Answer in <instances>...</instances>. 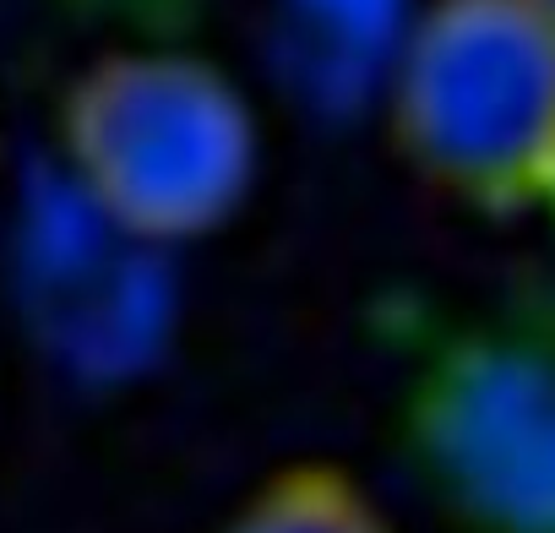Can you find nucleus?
Wrapping results in <instances>:
<instances>
[{
    "instance_id": "0eeeda50",
    "label": "nucleus",
    "mask_w": 555,
    "mask_h": 533,
    "mask_svg": "<svg viewBox=\"0 0 555 533\" xmlns=\"http://www.w3.org/2000/svg\"><path fill=\"white\" fill-rule=\"evenodd\" d=\"M55 6L115 39H185L212 0H55Z\"/></svg>"
},
{
    "instance_id": "7ed1b4c3",
    "label": "nucleus",
    "mask_w": 555,
    "mask_h": 533,
    "mask_svg": "<svg viewBox=\"0 0 555 533\" xmlns=\"http://www.w3.org/2000/svg\"><path fill=\"white\" fill-rule=\"evenodd\" d=\"M376 104L430 191L528 207L555 147V34L528 0H420Z\"/></svg>"
},
{
    "instance_id": "423d86ee",
    "label": "nucleus",
    "mask_w": 555,
    "mask_h": 533,
    "mask_svg": "<svg viewBox=\"0 0 555 533\" xmlns=\"http://www.w3.org/2000/svg\"><path fill=\"white\" fill-rule=\"evenodd\" d=\"M223 533H398L360 473L327 457H300L250 484Z\"/></svg>"
},
{
    "instance_id": "6e6552de",
    "label": "nucleus",
    "mask_w": 555,
    "mask_h": 533,
    "mask_svg": "<svg viewBox=\"0 0 555 533\" xmlns=\"http://www.w3.org/2000/svg\"><path fill=\"white\" fill-rule=\"evenodd\" d=\"M528 207H539L544 212V223L555 229V147H550V158H544V174H539V185H533V202Z\"/></svg>"
},
{
    "instance_id": "1a4fd4ad",
    "label": "nucleus",
    "mask_w": 555,
    "mask_h": 533,
    "mask_svg": "<svg viewBox=\"0 0 555 533\" xmlns=\"http://www.w3.org/2000/svg\"><path fill=\"white\" fill-rule=\"evenodd\" d=\"M528 6H533V12H539V17H544V28H550V34H555V0H528Z\"/></svg>"
},
{
    "instance_id": "20e7f679",
    "label": "nucleus",
    "mask_w": 555,
    "mask_h": 533,
    "mask_svg": "<svg viewBox=\"0 0 555 533\" xmlns=\"http://www.w3.org/2000/svg\"><path fill=\"white\" fill-rule=\"evenodd\" d=\"M164 256L50 169L17 223V289L39 349L77 376L137 370L169 327L175 295Z\"/></svg>"
},
{
    "instance_id": "39448f33",
    "label": "nucleus",
    "mask_w": 555,
    "mask_h": 533,
    "mask_svg": "<svg viewBox=\"0 0 555 533\" xmlns=\"http://www.w3.org/2000/svg\"><path fill=\"white\" fill-rule=\"evenodd\" d=\"M420 0H278L295 82L322 99H376Z\"/></svg>"
},
{
    "instance_id": "f257e3e1",
    "label": "nucleus",
    "mask_w": 555,
    "mask_h": 533,
    "mask_svg": "<svg viewBox=\"0 0 555 533\" xmlns=\"http://www.w3.org/2000/svg\"><path fill=\"white\" fill-rule=\"evenodd\" d=\"M55 174L126 234L180 250L250 202L261 115L191 39H115L61 93Z\"/></svg>"
},
{
    "instance_id": "f03ea898",
    "label": "nucleus",
    "mask_w": 555,
    "mask_h": 533,
    "mask_svg": "<svg viewBox=\"0 0 555 533\" xmlns=\"http://www.w3.org/2000/svg\"><path fill=\"white\" fill-rule=\"evenodd\" d=\"M398 441L463 533H555V295H522L425 343Z\"/></svg>"
}]
</instances>
